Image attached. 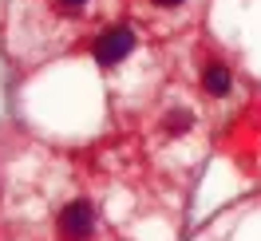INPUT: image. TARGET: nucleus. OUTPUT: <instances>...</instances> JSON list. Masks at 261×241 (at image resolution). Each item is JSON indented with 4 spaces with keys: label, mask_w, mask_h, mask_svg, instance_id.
<instances>
[{
    "label": "nucleus",
    "mask_w": 261,
    "mask_h": 241,
    "mask_svg": "<svg viewBox=\"0 0 261 241\" xmlns=\"http://www.w3.org/2000/svg\"><path fill=\"white\" fill-rule=\"evenodd\" d=\"M154 4H163V8H174V4H182V0H154Z\"/></svg>",
    "instance_id": "nucleus-6"
},
{
    "label": "nucleus",
    "mask_w": 261,
    "mask_h": 241,
    "mask_svg": "<svg viewBox=\"0 0 261 241\" xmlns=\"http://www.w3.org/2000/svg\"><path fill=\"white\" fill-rule=\"evenodd\" d=\"M130 51H135V32H130V28H111V32H103V36L95 40V60H99L103 67L127 60Z\"/></svg>",
    "instance_id": "nucleus-1"
},
{
    "label": "nucleus",
    "mask_w": 261,
    "mask_h": 241,
    "mask_svg": "<svg viewBox=\"0 0 261 241\" xmlns=\"http://www.w3.org/2000/svg\"><path fill=\"white\" fill-rule=\"evenodd\" d=\"M202 87H206L210 95H226L229 91V71L222 64H210L206 71H202Z\"/></svg>",
    "instance_id": "nucleus-3"
},
{
    "label": "nucleus",
    "mask_w": 261,
    "mask_h": 241,
    "mask_svg": "<svg viewBox=\"0 0 261 241\" xmlns=\"http://www.w3.org/2000/svg\"><path fill=\"white\" fill-rule=\"evenodd\" d=\"M190 123H194L190 111H170L166 115V135H182V130H190Z\"/></svg>",
    "instance_id": "nucleus-4"
},
{
    "label": "nucleus",
    "mask_w": 261,
    "mask_h": 241,
    "mask_svg": "<svg viewBox=\"0 0 261 241\" xmlns=\"http://www.w3.org/2000/svg\"><path fill=\"white\" fill-rule=\"evenodd\" d=\"M64 8H80V4H87V0H60Z\"/></svg>",
    "instance_id": "nucleus-5"
},
{
    "label": "nucleus",
    "mask_w": 261,
    "mask_h": 241,
    "mask_svg": "<svg viewBox=\"0 0 261 241\" xmlns=\"http://www.w3.org/2000/svg\"><path fill=\"white\" fill-rule=\"evenodd\" d=\"M91 225H95V209L87 206V202H71V206L60 213V229H64L67 241H83L91 233Z\"/></svg>",
    "instance_id": "nucleus-2"
}]
</instances>
